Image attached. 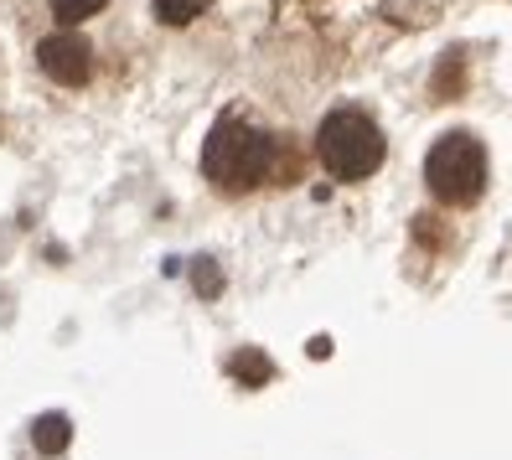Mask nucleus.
Returning <instances> with one entry per match:
<instances>
[{
  "instance_id": "11",
  "label": "nucleus",
  "mask_w": 512,
  "mask_h": 460,
  "mask_svg": "<svg viewBox=\"0 0 512 460\" xmlns=\"http://www.w3.org/2000/svg\"><path fill=\"white\" fill-rule=\"evenodd\" d=\"M311 357H331V342H326V336H311Z\"/></svg>"
},
{
  "instance_id": "6",
  "label": "nucleus",
  "mask_w": 512,
  "mask_h": 460,
  "mask_svg": "<svg viewBox=\"0 0 512 460\" xmlns=\"http://www.w3.org/2000/svg\"><path fill=\"white\" fill-rule=\"evenodd\" d=\"M68 440H73L68 414H42V419L32 424V445H37L42 455H63V450H68Z\"/></svg>"
},
{
  "instance_id": "7",
  "label": "nucleus",
  "mask_w": 512,
  "mask_h": 460,
  "mask_svg": "<svg viewBox=\"0 0 512 460\" xmlns=\"http://www.w3.org/2000/svg\"><path fill=\"white\" fill-rule=\"evenodd\" d=\"M156 6V16L166 21V26H187V21H197L213 0H150Z\"/></svg>"
},
{
  "instance_id": "8",
  "label": "nucleus",
  "mask_w": 512,
  "mask_h": 460,
  "mask_svg": "<svg viewBox=\"0 0 512 460\" xmlns=\"http://www.w3.org/2000/svg\"><path fill=\"white\" fill-rule=\"evenodd\" d=\"M104 6H109V0H52V16L63 21V26H78L88 16H99Z\"/></svg>"
},
{
  "instance_id": "1",
  "label": "nucleus",
  "mask_w": 512,
  "mask_h": 460,
  "mask_svg": "<svg viewBox=\"0 0 512 460\" xmlns=\"http://www.w3.org/2000/svg\"><path fill=\"white\" fill-rule=\"evenodd\" d=\"M275 150H280L275 135H264V130H254V125L228 114V119H218L207 145H202V171L223 192H249L275 171Z\"/></svg>"
},
{
  "instance_id": "10",
  "label": "nucleus",
  "mask_w": 512,
  "mask_h": 460,
  "mask_svg": "<svg viewBox=\"0 0 512 460\" xmlns=\"http://www.w3.org/2000/svg\"><path fill=\"white\" fill-rule=\"evenodd\" d=\"M456 78H461V57H450V63L440 68V78H435V88L440 94H456Z\"/></svg>"
},
{
  "instance_id": "2",
  "label": "nucleus",
  "mask_w": 512,
  "mask_h": 460,
  "mask_svg": "<svg viewBox=\"0 0 512 460\" xmlns=\"http://www.w3.org/2000/svg\"><path fill=\"white\" fill-rule=\"evenodd\" d=\"M383 130L363 109H331L316 130V156L337 181H363L383 166Z\"/></svg>"
},
{
  "instance_id": "5",
  "label": "nucleus",
  "mask_w": 512,
  "mask_h": 460,
  "mask_svg": "<svg viewBox=\"0 0 512 460\" xmlns=\"http://www.w3.org/2000/svg\"><path fill=\"white\" fill-rule=\"evenodd\" d=\"M228 373L244 383V388H264L269 378H275V362H269L259 347H244V352H233V357H228Z\"/></svg>"
},
{
  "instance_id": "9",
  "label": "nucleus",
  "mask_w": 512,
  "mask_h": 460,
  "mask_svg": "<svg viewBox=\"0 0 512 460\" xmlns=\"http://www.w3.org/2000/svg\"><path fill=\"white\" fill-rule=\"evenodd\" d=\"M192 285L202 290V295H218V269H213V259H197V269H192Z\"/></svg>"
},
{
  "instance_id": "4",
  "label": "nucleus",
  "mask_w": 512,
  "mask_h": 460,
  "mask_svg": "<svg viewBox=\"0 0 512 460\" xmlns=\"http://www.w3.org/2000/svg\"><path fill=\"white\" fill-rule=\"evenodd\" d=\"M37 68L52 83L78 88V83H88V73H94V47H88L78 32H52V37L37 42Z\"/></svg>"
},
{
  "instance_id": "3",
  "label": "nucleus",
  "mask_w": 512,
  "mask_h": 460,
  "mask_svg": "<svg viewBox=\"0 0 512 460\" xmlns=\"http://www.w3.org/2000/svg\"><path fill=\"white\" fill-rule=\"evenodd\" d=\"M425 181L430 192L450 207H471L481 192H487V150L471 130H450L430 145L425 156Z\"/></svg>"
}]
</instances>
